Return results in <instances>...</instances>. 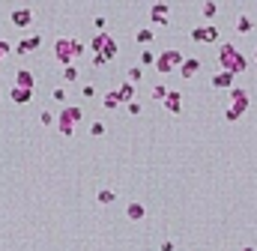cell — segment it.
<instances>
[{"label": "cell", "mask_w": 257, "mask_h": 251, "mask_svg": "<svg viewBox=\"0 0 257 251\" xmlns=\"http://www.w3.org/2000/svg\"><path fill=\"white\" fill-rule=\"evenodd\" d=\"M218 66H221V72H233V75H239V72L248 69V60L242 57V51H239L236 45L225 42L218 48Z\"/></svg>", "instance_id": "obj_1"}, {"label": "cell", "mask_w": 257, "mask_h": 251, "mask_svg": "<svg viewBox=\"0 0 257 251\" xmlns=\"http://www.w3.org/2000/svg\"><path fill=\"white\" fill-rule=\"evenodd\" d=\"M245 111H248V90L233 87L230 90V105L225 108V123H236Z\"/></svg>", "instance_id": "obj_2"}, {"label": "cell", "mask_w": 257, "mask_h": 251, "mask_svg": "<svg viewBox=\"0 0 257 251\" xmlns=\"http://www.w3.org/2000/svg\"><path fill=\"white\" fill-rule=\"evenodd\" d=\"M182 63H185V57H182V51H177V48H165L156 57V69L162 72V75H170V72L180 69Z\"/></svg>", "instance_id": "obj_3"}, {"label": "cell", "mask_w": 257, "mask_h": 251, "mask_svg": "<svg viewBox=\"0 0 257 251\" xmlns=\"http://www.w3.org/2000/svg\"><path fill=\"white\" fill-rule=\"evenodd\" d=\"M81 108H75V105H69V108H63V111L57 114V129H60V135H66L69 138L72 132H75V126L81 123Z\"/></svg>", "instance_id": "obj_4"}, {"label": "cell", "mask_w": 257, "mask_h": 251, "mask_svg": "<svg viewBox=\"0 0 257 251\" xmlns=\"http://www.w3.org/2000/svg\"><path fill=\"white\" fill-rule=\"evenodd\" d=\"M54 57H57V63H60L63 69L72 66V60L78 57V54H75V39H69V36L57 39V42H54Z\"/></svg>", "instance_id": "obj_5"}, {"label": "cell", "mask_w": 257, "mask_h": 251, "mask_svg": "<svg viewBox=\"0 0 257 251\" xmlns=\"http://www.w3.org/2000/svg\"><path fill=\"white\" fill-rule=\"evenodd\" d=\"M12 24L15 27H30L33 24V18H36V15H33V9L30 6H18V9H12Z\"/></svg>", "instance_id": "obj_6"}, {"label": "cell", "mask_w": 257, "mask_h": 251, "mask_svg": "<svg viewBox=\"0 0 257 251\" xmlns=\"http://www.w3.org/2000/svg\"><path fill=\"white\" fill-rule=\"evenodd\" d=\"M192 39L195 42H215L218 39V27H195L192 30Z\"/></svg>", "instance_id": "obj_7"}, {"label": "cell", "mask_w": 257, "mask_h": 251, "mask_svg": "<svg viewBox=\"0 0 257 251\" xmlns=\"http://www.w3.org/2000/svg\"><path fill=\"white\" fill-rule=\"evenodd\" d=\"M167 12H170V6H167V3H152V9H150V18H152V24L165 27V24H167Z\"/></svg>", "instance_id": "obj_8"}, {"label": "cell", "mask_w": 257, "mask_h": 251, "mask_svg": "<svg viewBox=\"0 0 257 251\" xmlns=\"http://www.w3.org/2000/svg\"><path fill=\"white\" fill-rule=\"evenodd\" d=\"M197 72H200V60H197V57H185V63L180 66V75H182L185 81H192Z\"/></svg>", "instance_id": "obj_9"}, {"label": "cell", "mask_w": 257, "mask_h": 251, "mask_svg": "<svg viewBox=\"0 0 257 251\" xmlns=\"http://www.w3.org/2000/svg\"><path fill=\"white\" fill-rule=\"evenodd\" d=\"M39 45H42V36H39V33H33L30 39H21L18 45H15V54H30V51H36Z\"/></svg>", "instance_id": "obj_10"}, {"label": "cell", "mask_w": 257, "mask_h": 251, "mask_svg": "<svg viewBox=\"0 0 257 251\" xmlns=\"http://www.w3.org/2000/svg\"><path fill=\"white\" fill-rule=\"evenodd\" d=\"M144 215H147V206L141 201H129V206H126V219L129 221H141Z\"/></svg>", "instance_id": "obj_11"}, {"label": "cell", "mask_w": 257, "mask_h": 251, "mask_svg": "<svg viewBox=\"0 0 257 251\" xmlns=\"http://www.w3.org/2000/svg\"><path fill=\"white\" fill-rule=\"evenodd\" d=\"M15 87L36 90V78H33V72H30V69H18V75H15Z\"/></svg>", "instance_id": "obj_12"}, {"label": "cell", "mask_w": 257, "mask_h": 251, "mask_svg": "<svg viewBox=\"0 0 257 251\" xmlns=\"http://www.w3.org/2000/svg\"><path fill=\"white\" fill-rule=\"evenodd\" d=\"M165 108H167V114H180V111H182V93L170 90L167 99H165Z\"/></svg>", "instance_id": "obj_13"}, {"label": "cell", "mask_w": 257, "mask_h": 251, "mask_svg": "<svg viewBox=\"0 0 257 251\" xmlns=\"http://www.w3.org/2000/svg\"><path fill=\"white\" fill-rule=\"evenodd\" d=\"M233 72H218V75H212V87L215 90H230L233 87Z\"/></svg>", "instance_id": "obj_14"}, {"label": "cell", "mask_w": 257, "mask_h": 251, "mask_svg": "<svg viewBox=\"0 0 257 251\" xmlns=\"http://www.w3.org/2000/svg\"><path fill=\"white\" fill-rule=\"evenodd\" d=\"M117 93H120V102H126V105H132V102H135V84H132V81L126 78L123 84L117 87Z\"/></svg>", "instance_id": "obj_15"}, {"label": "cell", "mask_w": 257, "mask_h": 251, "mask_svg": "<svg viewBox=\"0 0 257 251\" xmlns=\"http://www.w3.org/2000/svg\"><path fill=\"white\" fill-rule=\"evenodd\" d=\"M9 96H12V102H15V105H27V102L33 99V90H24V87H12V90H9Z\"/></svg>", "instance_id": "obj_16"}, {"label": "cell", "mask_w": 257, "mask_h": 251, "mask_svg": "<svg viewBox=\"0 0 257 251\" xmlns=\"http://www.w3.org/2000/svg\"><path fill=\"white\" fill-rule=\"evenodd\" d=\"M135 39H138L141 45H150L152 39H156V30H152V27H141L138 33H135Z\"/></svg>", "instance_id": "obj_17"}, {"label": "cell", "mask_w": 257, "mask_h": 251, "mask_svg": "<svg viewBox=\"0 0 257 251\" xmlns=\"http://www.w3.org/2000/svg\"><path fill=\"white\" fill-rule=\"evenodd\" d=\"M102 57H105V60H114L117 57V39H114V36H108L105 48H102Z\"/></svg>", "instance_id": "obj_18"}, {"label": "cell", "mask_w": 257, "mask_h": 251, "mask_svg": "<svg viewBox=\"0 0 257 251\" xmlns=\"http://www.w3.org/2000/svg\"><path fill=\"white\" fill-rule=\"evenodd\" d=\"M114 197H117V194H114L111 188H99V191H96V201H99L102 206H108V204H114Z\"/></svg>", "instance_id": "obj_19"}, {"label": "cell", "mask_w": 257, "mask_h": 251, "mask_svg": "<svg viewBox=\"0 0 257 251\" xmlns=\"http://www.w3.org/2000/svg\"><path fill=\"white\" fill-rule=\"evenodd\" d=\"M108 36H111V33H96L93 42H90V48H93L96 54H102V48H105V42H108Z\"/></svg>", "instance_id": "obj_20"}, {"label": "cell", "mask_w": 257, "mask_h": 251, "mask_svg": "<svg viewBox=\"0 0 257 251\" xmlns=\"http://www.w3.org/2000/svg\"><path fill=\"white\" fill-rule=\"evenodd\" d=\"M102 105H105L108 111H111V108H117V105H123V102H120V93H117V90H111V93H105V99H102Z\"/></svg>", "instance_id": "obj_21"}, {"label": "cell", "mask_w": 257, "mask_h": 251, "mask_svg": "<svg viewBox=\"0 0 257 251\" xmlns=\"http://www.w3.org/2000/svg\"><path fill=\"white\" fill-rule=\"evenodd\" d=\"M236 30H239V33H251V30H254V21H251L248 15H239V21H236Z\"/></svg>", "instance_id": "obj_22"}, {"label": "cell", "mask_w": 257, "mask_h": 251, "mask_svg": "<svg viewBox=\"0 0 257 251\" xmlns=\"http://www.w3.org/2000/svg\"><path fill=\"white\" fill-rule=\"evenodd\" d=\"M167 93H170V90H167L165 84H156V87H152V99H162V102H165V99H167Z\"/></svg>", "instance_id": "obj_23"}, {"label": "cell", "mask_w": 257, "mask_h": 251, "mask_svg": "<svg viewBox=\"0 0 257 251\" xmlns=\"http://www.w3.org/2000/svg\"><path fill=\"white\" fill-rule=\"evenodd\" d=\"M200 12H203V18H215L218 6H215V3H203V6H200Z\"/></svg>", "instance_id": "obj_24"}, {"label": "cell", "mask_w": 257, "mask_h": 251, "mask_svg": "<svg viewBox=\"0 0 257 251\" xmlns=\"http://www.w3.org/2000/svg\"><path fill=\"white\" fill-rule=\"evenodd\" d=\"M63 78H66V81H78V69H75V66H66V69H63Z\"/></svg>", "instance_id": "obj_25"}, {"label": "cell", "mask_w": 257, "mask_h": 251, "mask_svg": "<svg viewBox=\"0 0 257 251\" xmlns=\"http://www.w3.org/2000/svg\"><path fill=\"white\" fill-rule=\"evenodd\" d=\"M90 135L93 138H102V135H105V123H93L90 126Z\"/></svg>", "instance_id": "obj_26"}, {"label": "cell", "mask_w": 257, "mask_h": 251, "mask_svg": "<svg viewBox=\"0 0 257 251\" xmlns=\"http://www.w3.org/2000/svg\"><path fill=\"white\" fill-rule=\"evenodd\" d=\"M126 75H129V81H132V84H135V81H141V75H144V72H141V69H138V66H132V69H129V72H126Z\"/></svg>", "instance_id": "obj_27"}, {"label": "cell", "mask_w": 257, "mask_h": 251, "mask_svg": "<svg viewBox=\"0 0 257 251\" xmlns=\"http://www.w3.org/2000/svg\"><path fill=\"white\" fill-rule=\"evenodd\" d=\"M39 123H42V126H54V114H51V111H42V114H39Z\"/></svg>", "instance_id": "obj_28"}, {"label": "cell", "mask_w": 257, "mask_h": 251, "mask_svg": "<svg viewBox=\"0 0 257 251\" xmlns=\"http://www.w3.org/2000/svg\"><path fill=\"white\" fill-rule=\"evenodd\" d=\"M141 63H144V66H156V57H152V51H144V54H141Z\"/></svg>", "instance_id": "obj_29"}, {"label": "cell", "mask_w": 257, "mask_h": 251, "mask_svg": "<svg viewBox=\"0 0 257 251\" xmlns=\"http://www.w3.org/2000/svg\"><path fill=\"white\" fill-rule=\"evenodd\" d=\"M93 24H96V30H99V33H105V27H108V24H105V18H102V15H96V21H93Z\"/></svg>", "instance_id": "obj_30"}, {"label": "cell", "mask_w": 257, "mask_h": 251, "mask_svg": "<svg viewBox=\"0 0 257 251\" xmlns=\"http://www.w3.org/2000/svg\"><path fill=\"white\" fill-rule=\"evenodd\" d=\"M51 99H57V102H63V99H66V90H63V87H57L54 93H51Z\"/></svg>", "instance_id": "obj_31"}, {"label": "cell", "mask_w": 257, "mask_h": 251, "mask_svg": "<svg viewBox=\"0 0 257 251\" xmlns=\"http://www.w3.org/2000/svg\"><path fill=\"white\" fill-rule=\"evenodd\" d=\"M129 114H132V117H138V114H141V105H138V102H132V105H129Z\"/></svg>", "instance_id": "obj_32"}, {"label": "cell", "mask_w": 257, "mask_h": 251, "mask_svg": "<svg viewBox=\"0 0 257 251\" xmlns=\"http://www.w3.org/2000/svg\"><path fill=\"white\" fill-rule=\"evenodd\" d=\"M81 93H84V96H87V99H90V96H96V90H93V84H87V87H84V90H81Z\"/></svg>", "instance_id": "obj_33"}, {"label": "cell", "mask_w": 257, "mask_h": 251, "mask_svg": "<svg viewBox=\"0 0 257 251\" xmlns=\"http://www.w3.org/2000/svg\"><path fill=\"white\" fill-rule=\"evenodd\" d=\"M84 48H87V45H84L81 39H75V54H78V57H81V54H84Z\"/></svg>", "instance_id": "obj_34"}, {"label": "cell", "mask_w": 257, "mask_h": 251, "mask_svg": "<svg viewBox=\"0 0 257 251\" xmlns=\"http://www.w3.org/2000/svg\"><path fill=\"white\" fill-rule=\"evenodd\" d=\"M105 63H108V60L102 57V54H96V57H93V66H105Z\"/></svg>", "instance_id": "obj_35"}, {"label": "cell", "mask_w": 257, "mask_h": 251, "mask_svg": "<svg viewBox=\"0 0 257 251\" xmlns=\"http://www.w3.org/2000/svg\"><path fill=\"white\" fill-rule=\"evenodd\" d=\"M3 54H9V42H3V39H0V57H3Z\"/></svg>", "instance_id": "obj_36"}, {"label": "cell", "mask_w": 257, "mask_h": 251, "mask_svg": "<svg viewBox=\"0 0 257 251\" xmlns=\"http://www.w3.org/2000/svg\"><path fill=\"white\" fill-rule=\"evenodd\" d=\"M162 251H174V242H170V239H165V242H162Z\"/></svg>", "instance_id": "obj_37"}, {"label": "cell", "mask_w": 257, "mask_h": 251, "mask_svg": "<svg viewBox=\"0 0 257 251\" xmlns=\"http://www.w3.org/2000/svg\"><path fill=\"white\" fill-rule=\"evenodd\" d=\"M239 251H254V248H251V245H245V248H239Z\"/></svg>", "instance_id": "obj_38"}, {"label": "cell", "mask_w": 257, "mask_h": 251, "mask_svg": "<svg viewBox=\"0 0 257 251\" xmlns=\"http://www.w3.org/2000/svg\"><path fill=\"white\" fill-rule=\"evenodd\" d=\"M254 66H257V48H254Z\"/></svg>", "instance_id": "obj_39"}, {"label": "cell", "mask_w": 257, "mask_h": 251, "mask_svg": "<svg viewBox=\"0 0 257 251\" xmlns=\"http://www.w3.org/2000/svg\"><path fill=\"white\" fill-rule=\"evenodd\" d=\"M0 60H3V57H0Z\"/></svg>", "instance_id": "obj_40"}]
</instances>
